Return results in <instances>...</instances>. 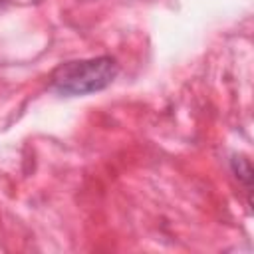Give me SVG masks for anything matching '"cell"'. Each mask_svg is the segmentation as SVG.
<instances>
[{
    "mask_svg": "<svg viewBox=\"0 0 254 254\" xmlns=\"http://www.w3.org/2000/svg\"><path fill=\"white\" fill-rule=\"evenodd\" d=\"M119 64L111 56L75 60L58 65L50 75V87L64 97H77L101 91L113 83Z\"/></svg>",
    "mask_w": 254,
    "mask_h": 254,
    "instance_id": "1",
    "label": "cell"
},
{
    "mask_svg": "<svg viewBox=\"0 0 254 254\" xmlns=\"http://www.w3.org/2000/svg\"><path fill=\"white\" fill-rule=\"evenodd\" d=\"M230 167H232L236 179H238L240 183H244V185L250 189V185H252V177H254L250 161H248L246 157H242V155H238V157L234 155V157L230 159Z\"/></svg>",
    "mask_w": 254,
    "mask_h": 254,
    "instance_id": "2",
    "label": "cell"
}]
</instances>
